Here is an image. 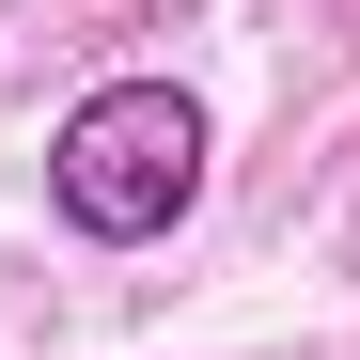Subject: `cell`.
Here are the masks:
<instances>
[{"instance_id":"6da1fadb","label":"cell","mask_w":360,"mask_h":360,"mask_svg":"<svg viewBox=\"0 0 360 360\" xmlns=\"http://www.w3.org/2000/svg\"><path fill=\"white\" fill-rule=\"evenodd\" d=\"M47 204H63V235H94V251H141V235H172L204 204V110L172 79H110L63 110V141H47Z\"/></svg>"}]
</instances>
